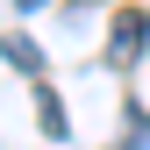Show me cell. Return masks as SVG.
<instances>
[{"label": "cell", "mask_w": 150, "mask_h": 150, "mask_svg": "<svg viewBox=\"0 0 150 150\" xmlns=\"http://www.w3.org/2000/svg\"><path fill=\"white\" fill-rule=\"evenodd\" d=\"M143 43H150V14H143V7H122V14H115V29H107V64L129 71V64L143 57Z\"/></svg>", "instance_id": "6da1fadb"}, {"label": "cell", "mask_w": 150, "mask_h": 150, "mask_svg": "<svg viewBox=\"0 0 150 150\" xmlns=\"http://www.w3.org/2000/svg\"><path fill=\"white\" fill-rule=\"evenodd\" d=\"M0 57H7L14 71H29V79H43V50H36L22 29H7V36H0Z\"/></svg>", "instance_id": "7a4b0ae2"}, {"label": "cell", "mask_w": 150, "mask_h": 150, "mask_svg": "<svg viewBox=\"0 0 150 150\" xmlns=\"http://www.w3.org/2000/svg\"><path fill=\"white\" fill-rule=\"evenodd\" d=\"M36 122H43V136H71V129H64V100L50 86H36Z\"/></svg>", "instance_id": "3957f363"}, {"label": "cell", "mask_w": 150, "mask_h": 150, "mask_svg": "<svg viewBox=\"0 0 150 150\" xmlns=\"http://www.w3.org/2000/svg\"><path fill=\"white\" fill-rule=\"evenodd\" d=\"M14 7H22V14H29V7H43V0H14Z\"/></svg>", "instance_id": "277c9868"}]
</instances>
